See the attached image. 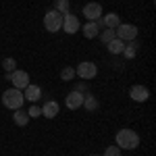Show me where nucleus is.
Segmentation results:
<instances>
[{
    "instance_id": "obj_1",
    "label": "nucleus",
    "mask_w": 156,
    "mask_h": 156,
    "mask_svg": "<svg viewBox=\"0 0 156 156\" xmlns=\"http://www.w3.org/2000/svg\"><path fill=\"white\" fill-rule=\"evenodd\" d=\"M115 146L121 150H135L140 146V135L133 129H119L115 135Z\"/></svg>"
},
{
    "instance_id": "obj_2",
    "label": "nucleus",
    "mask_w": 156,
    "mask_h": 156,
    "mask_svg": "<svg viewBox=\"0 0 156 156\" xmlns=\"http://www.w3.org/2000/svg\"><path fill=\"white\" fill-rule=\"evenodd\" d=\"M25 102V96H23V90H17V87H9L2 92V104L11 110H19L23 106Z\"/></svg>"
},
{
    "instance_id": "obj_3",
    "label": "nucleus",
    "mask_w": 156,
    "mask_h": 156,
    "mask_svg": "<svg viewBox=\"0 0 156 156\" xmlns=\"http://www.w3.org/2000/svg\"><path fill=\"white\" fill-rule=\"evenodd\" d=\"M44 29L50 34H56L62 29V15L56 9H50L48 12H44Z\"/></svg>"
},
{
    "instance_id": "obj_4",
    "label": "nucleus",
    "mask_w": 156,
    "mask_h": 156,
    "mask_svg": "<svg viewBox=\"0 0 156 156\" xmlns=\"http://www.w3.org/2000/svg\"><path fill=\"white\" fill-rule=\"evenodd\" d=\"M75 75H77L79 79H83V81L94 79V77L98 75L96 62H92V60H83V62H79V65H77V69H75Z\"/></svg>"
},
{
    "instance_id": "obj_5",
    "label": "nucleus",
    "mask_w": 156,
    "mask_h": 156,
    "mask_svg": "<svg viewBox=\"0 0 156 156\" xmlns=\"http://www.w3.org/2000/svg\"><path fill=\"white\" fill-rule=\"evenodd\" d=\"M137 31H140V29H137L133 23H121L119 27L115 29L117 37H119L121 42H125V44L131 42V40H135V37H137Z\"/></svg>"
},
{
    "instance_id": "obj_6",
    "label": "nucleus",
    "mask_w": 156,
    "mask_h": 156,
    "mask_svg": "<svg viewBox=\"0 0 156 156\" xmlns=\"http://www.w3.org/2000/svg\"><path fill=\"white\" fill-rule=\"evenodd\" d=\"M6 79L12 83V87H17V90H25V87L29 85V73L17 69V71H12V73H6Z\"/></svg>"
},
{
    "instance_id": "obj_7",
    "label": "nucleus",
    "mask_w": 156,
    "mask_h": 156,
    "mask_svg": "<svg viewBox=\"0 0 156 156\" xmlns=\"http://www.w3.org/2000/svg\"><path fill=\"white\" fill-rule=\"evenodd\" d=\"M79 29H81L79 19H77L73 12H65V15H62V31L69 34V36H73V34H77Z\"/></svg>"
},
{
    "instance_id": "obj_8",
    "label": "nucleus",
    "mask_w": 156,
    "mask_h": 156,
    "mask_svg": "<svg viewBox=\"0 0 156 156\" xmlns=\"http://www.w3.org/2000/svg\"><path fill=\"white\" fill-rule=\"evenodd\" d=\"M81 12H83V17L87 21H98L104 11H102V4H100V2H87Z\"/></svg>"
},
{
    "instance_id": "obj_9",
    "label": "nucleus",
    "mask_w": 156,
    "mask_h": 156,
    "mask_svg": "<svg viewBox=\"0 0 156 156\" xmlns=\"http://www.w3.org/2000/svg\"><path fill=\"white\" fill-rule=\"evenodd\" d=\"M129 98L133 102H148L150 100V90L146 85H131L129 87Z\"/></svg>"
},
{
    "instance_id": "obj_10",
    "label": "nucleus",
    "mask_w": 156,
    "mask_h": 156,
    "mask_svg": "<svg viewBox=\"0 0 156 156\" xmlns=\"http://www.w3.org/2000/svg\"><path fill=\"white\" fill-rule=\"evenodd\" d=\"M83 96H85V94L77 92V90L69 92L67 98H65V106L69 108V110H77V108H81V104H83Z\"/></svg>"
},
{
    "instance_id": "obj_11",
    "label": "nucleus",
    "mask_w": 156,
    "mask_h": 156,
    "mask_svg": "<svg viewBox=\"0 0 156 156\" xmlns=\"http://www.w3.org/2000/svg\"><path fill=\"white\" fill-rule=\"evenodd\" d=\"M58 112H60V106H58L56 100H48V102H44V106H42V115H44V119H54Z\"/></svg>"
},
{
    "instance_id": "obj_12",
    "label": "nucleus",
    "mask_w": 156,
    "mask_h": 156,
    "mask_svg": "<svg viewBox=\"0 0 156 156\" xmlns=\"http://www.w3.org/2000/svg\"><path fill=\"white\" fill-rule=\"evenodd\" d=\"M23 96H25V100H29V102H34V104H36L37 100L42 98V87H40V85L29 83V85L23 90Z\"/></svg>"
},
{
    "instance_id": "obj_13",
    "label": "nucleus",
    "mask_w": 156,
    "mask_h": 156,
    "mask_svg": "<svg viewBox=\"0 0 156 156\" xmlns=\"http://www.w3.org/2000/svg\"><path fill=\"white\" fill-rule=\"evenodd\" d=\"M102 23H104V27H108V29H117L123 21H121L119 12H106V15L102 17Z\"/></svg>"
},
{
    "instance_id": "obj_14",
    "label": "nucleus",
    "mask_w": 156,
    "mask_h": 156,
    "mask_svg": "<svg viewBox=\"0 0 156 156\" xmlns=\"http://www.w3.org/2000/svg\"><path fill=\"white\" fill-rule=\"evenodd\" d=\"M98 106H100V104H98V98L94 96V94L87 92V94L83 96V104H81V108H85L87 112H96Z\"/></svg>"
},
{
    "instance_id": "obj_15",
    "label": "nucleus",
    "mask_w": 156,
    "mask_h": 156,
    "mask_svg": "<svg viewBox=\"0 0 156 156\" xmlns=\"http://www.w3.org/2000/svg\"><path fill=\"white\" fill-rule=\"evenodd\" d=\"M81 31H83V36L87 37V40H94V37L100 34V27L96 25V21H87V23L81 27Z\"/></svg>"
},
{
    "instance_id": "obj_16",
    "label": "nucleus",
    "mask_w": 156,
    "mask_h": 156,
    "mask_svg": "<svg viewBox=\"0 0 156 156\" xmlns=\"http://www.w3.org/2000/svg\"><path fill=\"white\" fill-rule=\"evenodd\" d=\"M12 121H15V125H19V127H27V123H29L27 110H23V108L15 110V112H12Z\"/></svg>"
},
{
    "instance_id": "obj_17",
    "label": "nucleus",
    "mask_w": 156,
    "mask_h": 156,
    "mask_svg": "<svg viewBox=\"0 0 156 156\" xmlns=\"http://www.w3.org/2000/svg\"><path fill=\"white\" fill-rule=\"evenodd\" d=\"M106 50L110 54H123V50H125V42H121L119 37H115L112 42H108L106 44Z\"/></svg>"
},
{
    "instance_id": "obj_18",
    "label": "nucleus",
    "mask_w": 156,
    "mask_h": 156,
    "mask_svg": "<svg viewBox=\"0 0 156 156\" xmlns=\"http://www.w3.org/2000/svg\"><path fill=\"white\" fill-rule=\"evenodd\" d=\"M98 36H100V40H102V42H104V46H106L108 42H112V40L117 37V34H115V29H108V27H104V29H102Z\"/></svg>"
},
{
    "instance_id": "obj_19",
    "label": "nucleus",
    "mask_w": 156,
    "mask_h": 156,
    "mask_svg": "<svg viewBox=\"0 0 156 156\" xmlns=\"http://www.w3.org/2000/svg\"><path fill=\"white\" fill-rule=\"evenodd\" d=\"M75 77H77V75H75V69H73V67H65V69L60 71V79H62V81H73Z\"/></svg>"
},
{
    "instance_id": "obj_20",
    "label": "nucleus",
    "mask_w": 156,
    "mask_h": 156,
    "mask_svg": "<svg viewBox=\"0 0 156 156\" xmlns=\"http://www.w3.org/2000/svg\"><path fill=\"white\" fill-rule=\"evenodd\" d=\"M2 69H4L6 73L17 71V60L12 58V56H9V58H4V60H2Z\"/></svg>"
},
{
    "instance_id": "obj_21",
    "label": "nucleus",
    "mask_w": 156,
    "mask_h": 156,
    "mask_svg": "<svg viewBox=\"0 0 156 156\" xmlns=\"http://www.w3.org/2000/svg\"><path fill=\"white\" fill-rule=\"evenodd\" d=\"M54 9H56L60 15H65V12H69V9H71V2H69V0H56Z\"/></svg>"
},
{
    "instance_id": "obj_22",
    "label": "nucleus",
    "mask_w": 156,
    "mask_h": 156,
    "mask_svg": "<svg viewBox=\"0 0 156 156\" xmlns=\"http://www.w3.org/2000/svg\"><path fill=\"white\" fill-rule=\"evenodd\" d=\"M27 115H29V119H37V117H42V106L31 104V106L27 108Z\"/></svg>"
},
{
    "instance_id": "obj_23",
    "label": "nucleus",
    "mask_w": 156,
    "mask_h": 156,
    "mask_svg": "<svg viewBox=\"0 0 156 156\" xmlns=\"http://www.w3.org/2000/svg\"><path fill=\"white\" fill-rule=\"evenodd\" d=\"M102 156H121V148H117V146H108Z\"/></svg>"
},
{
    "instance_id": "obj_24",
    "label": "nucleus",
    "mask_w": 156,
    "mask_h": 156,
    "mask_svg": "<svg viewBox=\"0 0 156 156\" xmlns=\"http://www.w3.org/2000/svg\"><path fill=\"white\" fill-rule=\"evenodd\" d=\"M77 92H81V94H87V81H81V83H77V87H75Z\"/></svg>"
},
{
    "instance_id": "obj_25",
    "label": "nucleus",
    "mask_w": 156,
    "mask_h": 156,
    "mask_svg": "<svg viewBox=\"0 0 156 156\" xmlns=\"http://www.w3.org/2000/svg\"><path fill=\"white\" fill-rule=\"evenodd\" d=\"M92 156H98V154H92Z\"/></svg>"
}]
</instances>
